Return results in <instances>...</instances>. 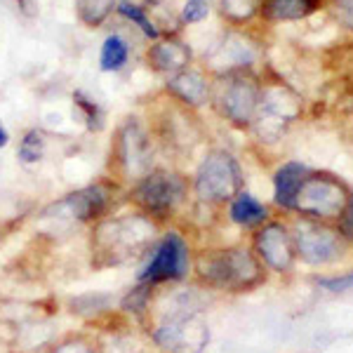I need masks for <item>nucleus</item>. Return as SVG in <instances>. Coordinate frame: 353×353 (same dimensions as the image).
<instances>
[{"instance_id": "nucleus-1", "label": "nucleus", "mask_w": 353, "mask_h": 353, "mask_svg": "<svg viewBox=\"0 0 353 353\" xmlns=\"http://www.w3.org/2000/svg\"><path fill=\"white\" fill-rule=\"evenodd\" d=\"M196 271L205 285L224 292H250L266 281L264 264L248 248H221L201 254Z\"/></svg>"}, {"instance_id": "nucleus-2", "label": "nucleus", "mask_w": 353, "mask_h": 353, "mask_svg": "<svg viewBox=\"0 0 353 353\" xmlns=\"http://www.w3.org/2000/svg\"><path fill=\"white\" fill-rule=\"evenodd\" d=\"M156 226L144 214H130L101 221L92 236V254L97 266H116L123 261L139 257L151 248Z\"/></svg>"}, {"instance_id": "nucleus-3", "label": "nucleus", "mask_w": 353, "mask_h": 353, "mask_svg": "<svg viewBox=\"0 0 353 353\" xmlns=\"http://www.w3.org/2000/svg\"><path fill=\"white\" fill-rule=\"evenodd\" d=\"M261 85L248 68L217 73L210 83V104L233 125H252L259 111Z\"/></svg>"}, {"instance_id": "nucleus-4", "label": "nucleus", "mask_w": 353, "mask_h": 353, "mask_svg": "<svg viewBox=\"0 0 353 353\" xmlns=\"http://www.w3.org/2000/svg\"><path fill=\"white\" fill-rule=\"evenodd\" d=\"M245 186L243 168L229 151L212 149L203 158L193 176V193L203 203H231Z\"/></svg>"}, {"instance_id": "nucleus-5", "label": "nucleus", "mask_w": 353, "mask_h": 353, "mask_svg": "<svg viewBox=\"0 0 353 353\" xmlns=\"http://www.w3.org/2000/svg\"><path fill=\"white\" fill-rule=\"evenodd\" d=\"M349 186L334 174L327 172H311L304 176L297 196H294L292 210L301 217L318 219V221H337L349 203Z\"/></svg>"}, {"instance_id": "nucleus-6", "label": "nucleus", "mask_w": 353, "mask_h": 353, "mask_svg": "<svg viewBox=\"0 0 353 353\" xmlns=\"http://www.w3.org/2000/svg\"><path fill=\"white\" fill-rule=\"evenodd\" d=\"M292 238L294 248H297V259H301V264L306 266H316V269L337 264L349 252V241L330 221L301 217L292 226Z\"/></svg>"}, {"instance_id": "nucleus-7", "label": "nucleus", "mask_w": 353, "mask_h": 353, "mask_svg": "<svg viewBox=\"0 0 353 353\" xmlns=\"http://www.w3.org/2000/svg\"><path fill=\"white\" fill-rule=\"evenodd\" d=\"M189 196V181L184 174L172 170L153 168L141 179L134 181L132 201L144 214L153 217H168L172 214L184 198Z\"/></svg>"}, {"instance_id": "nucleus-8", "label": "nucleus", "mask_w": 353, "mask_h": 353, "mask_svg": "<svg viewBox=\"0 0 353 353\" xmlns=\"http://www.w3.org/2000/svg\"><path fill=\"white\" fill-rule=\"evenodd\" d=\"M153 341L163 353H203L210 341V327L193 306H176L153 330Z\"/></svg>"}, {"instance_id": "nucleus-9", "label": "nucleus", "mask_w": 353, "mask_h": 353, "mask_svg": "<svg viewBox=\"0 0 353 353\" xmlns=\"http://www.w3.org/2000/svg\"><path fill=\"white\" fill-rule=\"evenodd\" d=\"M113 158L130 179H141L153 170V137L139 118H125L113 139Z\"/></svg>"}, {"instance_id": "nucleus-10", "label": "nucleus", "mask_w": 353, "mask_h": 353, "mask_svg": "<svg viewBox=\"0 0 353 353\" xmlns=\"http://www.w3.org/2000/svg\"><path fill=\"white\" fill-rule=\"evenodd\" d=\"M191 254L189 245L179 233H168L153 250L149 264L141 269L139 283L141 285H158L168 281H181L189 273Z\"/></svg>"}, {"instance_id": "nucleus-11", "label": "nucleus", "mask_w": 353, "mask_h": 353, "mask_svg": "<svg viewBox=\"0 0 353 353\" xmlns=\"http://www.w3.org/2000/svg\"><path fill=\"white\" fill-rule=\"evenodd\" d=\"M254 254L266 269L276 273H292L297 264V248H294L292 229L281 221H266L254 236Z\"/></svg>"}, {"instance_id": "nucleus-12", "label": "nucleus", "mask_w": 353, "mask_h": 353, "mask_svg": "<svg viewBox=\"0 0 353 353\" xmlns=\"http://www.w3.org/2000/svg\"><path fill=\"white\" fill-rule=\"evenodd\" d=\"M113 203V191L106 184H92L85 186L81 191L68 193L66 198L57 201L45 210V217L57 219H76V221H90L99 219L109 212Z\"/></svg>"}, {"instance_id": "nucleus-13", "label": "nucleus", "mask_w": 353, "mask_h": 353, "mask_svg": "<svg viewBox=\"0 0 353 353\" xmlns=\"http://www.w3.org/2000/svg\"><path fill=\"white\" fill-rule=\"evenodd\" d=\"M144 59L151 71L172 76V73H179L191 66L193 52L189 45L176 41V38H158V41H153V45H149Z\"/></svg>"}, {"instance_id": "nucleus-14", "label": "nucleus", "mask_w": 353, "mask_h": 353, "mask_svg": "<svg viewBox=\"0 0 353 353\" xmlns=\"http://www.w3.org/2000/svg\"><path fill=\"white\" fill-rule=\"evenodd\" d=\"M165 90L170 92L172 99L179 104L189 106V109H198V106L208 104L210 101V81L208 76L196 68H184L179 73H172L165 81Z\"/></svg>"}, {"instance_id": "nucleus-15", "label": "nucleus", "mask_w": 353, "mask_h": 353, "mask_svg": "<svg viewBox=\"0 0 353 353\" xmlns=\"http://www.w3.org/2000/svg\"><path fill=\"white\" fill-rule=\"evenodd\" d=\"M306 174H309V168L294 161L281 165V168L276 170V174H273V201H276L278 208L292 210L294 196H297Z\"/></svg>"}, {"instance_id": "nucleus-16", "label": "nucleus", "mask_w": 353, "mask_h": 353, "mask_svg": "<svg viewBox=\"0 0 353 353\" xmlns=\"http://www.w3.org/2000/svg\"><path fill=\"white\" fill-rule=\"evenodd\" d=\"M231 221H236L243 229H252V226H261L269 221V208L264 203H259L252 193L241 191L231 201Z\"/></svg>"}, {"instance_id": "nucleus-17", "label": "nucleus", "mask_w": 353, "mask_h": 353, "mask_svg": "<svg viewBox=\"0 0 353 353\" xmlns=\"http://www.w3.org/2000/svg\"><path fill=\"white\" fill-rule=\"evenodd\" d=\"M318 0H259V12L269 21L304 19L316 12Z\"/></svg>"}, {"instance_id": "nucleus-18", "label": "nucleus", "mask_w": 353, "mask_h": 353, "mask_svg": "<svg viewBox=\"0 0 353 353\" xmlns=\"http://www.w3.org/2000/svg\"><path fill=\"white\" fill-rule=\"evenodd\" d=\"M217 54L224 57V66L221 71H233V68H248L250 61H252V45H250L245 38L241 36H229L224 43L217 48ZM219 71V73H221Z\"/></svg>"}, {"instance_id": "nucleus-19", "label": "nucleus", "mask_w": 353, "mask_h": 353, "mask_svg": "<svg viewBox=\"0 0 353 353\" xmlns=\"http://www.w3.org/2000/svg\"><path fill=\"white\" fill-rule=\"evenodd\" d=\"M130 59V45L123 36L111 33L109 38L101 45V54H99V68L106 73L111 71H121Z\"/></svg>"}, {"instance_id": "nucleus-20", "label": "nucleus", "mask_w": 353, "mask_h": 353, "mask_svg": "<svg viewBox=\"0 0 353 353\" xmlns=\"http://www.w3.org/2000/svg\"><path fill=\"white\" fill-rule=\"evenodd\" d=\"M118 0H76V14L85 26L97 28L116 12Z\"/></svg>"}, {"instance_id": "nucleus-21", "label": "nucleus", "mask_w": 353, "mask_h": 353, "mask_svg": "<svg viewBox=\"0 0 353 353\" xmlns=\"http://www.w3.org/2000/svg\"><path fill=\"white\" fill-rule=\"evenodd\" d=\"M116 12L125 17L128 21H132L141 28V33H144L146 38H151V41H158L161 38V33H158L156 24L151 21V17L146 14V8H141V5L132 3V0H118L116 5Z\"/></svg>"}, {"instance_id": "nucleus-22", "label": "nucleus", "mask_w": 353, "mask_h": 353, "mask_svg": "<svg viewBox=\"0 0 353 353\" xmlns=\"http://www.w3.org/2000/svg\"><path fill=\"white\" fill-rule=\"evenodd\" d=\"M45 149H48V139H45L43 130H28V132L21 137L17 156H19V161L24 165H33V163L43 161Z\"/></svg>"}, {"instance_id": "nucleus-23", "label": "nucleus", "mask_w": 353, "mask_h": 353, "mask_svg": "<svg viewBox=\"0 0 353 353\" xmlns=\"http://www.w3.org/2000/svg\"><path fill=\"white\" fill-rule=\"evenodd\" d=\"M73 109L81 113L88 130L99 132V130L104 128V111H101V106L97 104L92 97H88L85 92H73Z\"/></svg>"}, {"instance_id": "nucleus-24", "label": "nucleus", "mask_w": 353, "mask_h": 353, "mask_svg": "<svg viewBox=\"0 0 353 353\" xmlns=\"http://www.w3.org/2000/svg\"><path fill=\"white\" fill-rule=\"evenodd\" d=\"M221 14L229 17L231 21L250 19L259 10V0H219Z\"/></svg>"}, {"instance_id": "nucleus-25", "label": "nucleus", "mask_w": 353, "mask_h": 353, "mask_svg": "<svg viewBox=\"0 0 353 353\" xmlns=\"http://www.w3.org/2000/svg\"><path fill=\"white\" fill-rule=\"evenodd\" d=\"M316 288L318 290H325V292H332V294L349 292V290H353V271H344V273H334V276L316 278Z\"/></svg>"}, {"instance_id": "nucleus-26", "label": "nucleus", "mask_w": 353, "mask_h": 353, "mask_svg": "<svg viewBox=\"0 0 353 353\" xmlns=\"http://www.w3.org/2000/svg\"><path fill=\"white\" fill-rule=\"evenodd\" d=\"M210 14V3L208 0H186L181 8V21L184 24H198Z\"/></svg>"}, {"instance_id": "nucleus-27", "label": "nucleus", "mask_w": 353, "mask_h": 353, "mask_svg": "<svg viewBox=\"0 0 353 353\" xmlns=\"http://www.w3.org/2000/svg\"><path fill=\"white\" fill-rule=\"evenodd\" d=\"M337 229H339L341 236L346 238V241L353 243V193L349 196V203H346L344 212L339 214V219H337Z\"/></svg>"}, {"instance_id": "nucleus-28", "label": "nucleus", "mask_w": 353, "mask_h": 353, "mask_svg": "<svg viewBox=\"0 0 353 353\" xmlns=\"http://www.w3.org/2000/svg\"><path fill=\"white\" fill-rule=\"evenodd\" d=\"M330 5L341 24L353 28V0H330Z\"/></svg>"}, {"instance_id": "nucleus-29", "label": "nucleus", "mask_w": 353, "mask_h": 353, "mask_svg": "<svg viewBox=\"0 0 353 353\" xmlns=\"http://www.w3.org/2000/svg\"><path fill=\"white\" fill-rule=\"evenodd\" d=\"M54 353H99V351L92 344H88V341H66Z\"/></svg>"}, {"instance_id": "nucleus-30", "label": "nucleus", "mask_w": 353, "mask_h": 353, "mask_svg": "<svg viewBox=\"0 0 353 353\" xmlns=\"http://www.w3.org/2000/svg\"><path fill=\"white\" fill-rule=\"evenodd\" d=\"M8 139H10L8 130H5L3 125H0V149H3V146H8Z\"/></svg>"}, {"instance_id": "nucleus-31", "label": "nucleus", "mask_w": 353, "mask_h": 353, "mask_svg": "<svg viewBox=\"0 0 353 353\" xmlns=\"http://www.w3.org/2000/svg\"><path fill=\"white\" fill-rule=\"evenodd\" d=\"M144 3H146V5H161L163 0H144Z\"/></svg>"}]
</instances>
